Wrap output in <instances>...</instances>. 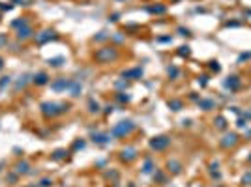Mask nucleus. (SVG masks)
I'll list each match as a JSON object with an SVG mask.
<instances>
[{
	"label": "nucleus",
	"mask_w": 251,
	"mask_h": 187,
	"mask_svg": "<svg viewBox=\"0 0 251 187\" xmlns=\"http://www.w3.org/2000/svg\"><path fill=\"white\" fill-rule=\"evenodd\" d=\"M70 109V105H58V103H41V112L45 116H56V114H62Z\"/></svg>",
	"instance_id": "nucleus-1"
},
{
	"label": "nucleus",
	"mask_w": 251,
	"mask_h": 187,
	"mask_svg": "<svg viewBox=\"0 0 251 187\" xmlns=\"http://www.w3.org/2000/svg\"><path fill=\"white\" fill-rule=\"evenodd\" d=\"M116 58H118V52L113 47H105V49H100L96 52V60L97 62H111V60H116Z\"/></svg>",
	"instance_id": "nucleus-2"
},
{
	"label": "nucleus",
	"mask_w": 251,
	"mask_h": 187,
	"mask_svg": "<svg viewBox=\"0 0 251 187\" xmlns=\"http://www.w3.org/2000/svg\"><path fill=\"white\" fill-rule=\"evenodd\" d=\"M133 127H135V125H133L131 122H120L118 125L113 127L111 133H113L114 137H122V135H127L129 131H133Z\"/></svg>",
	"instance_id": "nucleus-3"
},
{
	"label": "nucleus",
	"mask_w": 251,
	"mask_h": 187,
	"mask_svg": "<svg viewBox=\"0 0 251 187\" xmlns=\"http://www.w3.org/2000/svg\"><path fill=\"white\" fill-rule=\"evenodd\" d=\"M169 142H171L169 137H156L154 140L150 142V146L154 148V150H165V148L169 146Z\"/></svg>",
	"instance_id": "nucleus-4"
},
{
	"label": "nucleus",
	"mask_w": 251,
	"mask_h": 187,
	"mask_svg": "<svg viewBox=\"0 0 251 187\" xmlns=\"http://www.w3.org/2000/svg\"><path fill=\"white\" fill-rule=\"evenodd\" d=\"M54 38H56V34H54L53 30H43L41 34L36 36V41L39 43V45H43V43H47V41H51V39H54Z\"/></svg>",
	"instance_id": "nucleus-5"
},
{
	"label": "nucleus",
	"mask_w": 251,
	"mask_h": 187,
	"mask_svg": "<svg viewBox=\"0 0 251 187\" xmlns=\"http://www.w3.org/2000/svg\"><path fill=\"white\" fill-rule=\"evenodd\" d=\"M71 86V81H68V79H58V81H54L53 84H51V88L54 92H62V90H68V88Z\"/></svg>",
	"instance_id": "nucleus-6"
},
{
	"label": "nucleus",
	"mask_w": 251,
	"mask_h": 187,
	"mask_svg": "<svg viewBox=\"0 0 251 187\" xmlns=\"http://www.w3.org/2000/svg\"><path fill=\"white\" fill-rule=\"evenodd\" d=\"M120 157H122V161H133L137 157V150L135 148H124L120 152Z\"/></svg>",
	"instance_id": "nucleus-7"
},
{
	"label": "nucleus",
	"mask_w": 251,
	"mask_h": 187,
	"mask_svg": "<svg viewBox=\"0 0 251 187\" xmlns=\"http://www.w3.org/2000/svg\"><path fill=\"white\" fill-rule=\"evenodd\" d=\"M17 38H19V39H28V38H32V28H30V25L17 28Z\"/></svg>",
	"instance_id": "nucleus-8"
},
{
	"label": "nucleus",
	"mask_w": 251,
	"mask_h": 187,
	"mask_svg": "<svg viewBox=\"0 0 251 187\" xmlns=\"http://www.w3.org/2000/svg\"><path fill=\"white\" fill-rule=\"evenodd\" d=\"M32 82H34V84H39V86H43V84H47V82H49V77H47V73H38V75H34Z\"/></svg>",
	"instance_id": "nucleus-9"
},
{
	"label": "nucleus",
	"mask_w": 251,
	"mask_h": 187,
	"mask_svg": "<svg viewBox=\"0 0 251 187\" xmlns=\"http://www.w3.org/2000/svg\"><path fill=\"white\" fill-rule=\"evenodd\" d=\"M28 170H30V165H28L26 161H21V163L15 165V172H17V174H26Z\"/></svg>",
	"instance_id": "nucleus-10"
},
{
	"label": "nucleus",
	"mask_w": 251,
	"mask_h": 187,
	"mask_svg": "<svg viewBox=\"0 0 251 187\" xmlns=\"http://www.w3.org/2000/svg\"><path fill=\"white\" fill-rule=\"evenodd\" d=\"M143 75V69H133V71H124V77L129 79V77H133V79H139V77Z\"/></svg>",
	"instance_id": "nucleus-11"
},
{
	"label": "nucleus",
	"mask_w": 251,
	"mask_h": 187,
	"mask_svg": "<svg viewBox=\"0 0 251 187\" xmlns=\"http://www.w3.org/2000/svg\"><path fill=\"white\" fill-rule=\"evenodd\" d=\"M225 84H227V88H231V90H236V88L240 86V81L236 79V77H231V79H229Z\"/></svg>",
	"instance_id": "nucleus-12"
},
{
	"label": "nucleus",
	"mask_w": 251,
	"mask_h": 187,
	"mask_svg": "<svg viewBox=\"0 0 251 187\" xmlns=\"http://www.w3.org/2000/svg\"><path fill=\"white\" fill-rule=\"evenodd\" d=\"M70 92H71V95H79V94H81V84H79V82H75V81H71Z\"/></svg>",
	"instance_id": "nucleus-13"
},
{
	"label": "nucleus",
	"mask_w": 251,
	"mask_h": 187,
	"mask_svg": "<svg viewBox=\"0 0 251 187\" xmlns=\"http://www.w3.org/2000/svg\"><path fill=\"white\" fill-rule=\"evenodd\" d=\"M234 142H236V135H227V137H225V140L221 142V144H223L225 148H229V146H232Z\"/></svg>",
	"instance_id": "nucleus-14"
},
{
	"label": "nucleus",
	"mask_w": 251,
	"mask_h": 187,
	"mask_svg": "<svg viewBox=\"0 0 251 187\" xmlns=\"http://www.w3.org/2000/svg\"><path fill=\"white\" fill-rule=\"evenodd\" d=\"M92 140L97 142V144H105V142L109 140V137L107 135H92Z\"/></svg>",
	"instance_id": "nucleus-15"
},
{
	"label": "nucleus",
	"mask_w": 251,
	"mask_h": 187,
	"mask_svg": "<svg viewBox=\"0 0 251 187\" xmlns=\"http://www.w3.org/2000/svg\"><path fill=\"white\" fill-rule=\"evenodd\" d=\"M169 107L172 109V111H180V109H182V101L172 99V101H169Z\"/></svg>",
	"instance_id": "nucleus-16"
},
{
	"label": "nucleus",
	"mask_w": 251,
	"mask_h": 187,
	"mask_svg": "<svg viewBox=\"0 0 251 187\" xmlns=\"http://www.w3.org/2000/svg\"><path fill=\"white\" fill-rule=\"evenodd\" d=\"M169 169L176 174V172H180V163H176V161H169Z\"/></svg>",
	"instance_id": "nucleus-17"
},
{
	"label": "nucleus",
	"mask_w": 251,
	"mask_h": 187,
	"mask_svg": "<svg viewBox=\"0 0 251 187\" xmlns=\"http://www.w3.org/2000/svg\"><path fill=\"white\" fill-rule=\"evenodd\" d=\"M26 25H28L26 19H19V21H13V23H12L13 28H21V26H26Z\"/></svg>",
	"instance_id": "nucleus-18"
},
{
	"label": "nucleus",
	"mask_w": 251,
	"mask_h": 187,
	"mask_svg": "<svg viewBox=\"0 0 251 187\" xmlns=\"http://www.w3.org/2000/svg\"><path fill=\"white\" fill-rule=\"evenodd\" d=\"M64 157H66V152H64V150H56V152H54L53 153V159H64Z\"/></svg>",
	"instance_id": "nucleus-19"
},
{
	"label": "nucleus",
	"mask_w": 251,
	"mask_h": 187,
	"mask_svg": "<svg viewBox=\"0 0 251 187\" xmlns=\"http://www.w3.org/2000/svg\"><path fill=\"white\" fill-rule=\"evenodd\" d=\"M148 12L150 13H163V12H165V8H163V6H154V8H148Z\"/></svg>",
	"instance_id": "nucleus-20"
},
{
	"label": "nucleus",
	"mask_w": 251,
	"mask_h": 187,
	"mask_svg": "<svg viewBox=\"0 0 251 187\" xmlns=\"http://www.w3.org/2000/svg\"><path fill=\"white\" fill-rule=\"evenodd\" d=\"M88 105H90V112H97V111H100V105H97L94 99H90V103H88Z\"/></svg>",
	"instance_id": "nucleus-21"
},
{
	"label": "nucleus",
	"mask_w": 251,
	"mask_h": 187,
	"mask_svg": "<svg viewBox=\"0 0 251 187\" xmlns=\"http://www.w3.org/2000/svg\"><path fill=\"white\" fill-rule=\"evenodd\" d=\"M178 54H180V56H189V47H180Z\"/></svg>",
	"instance_id": "nucleus-22"
},
{
	"label": "nucleus",
	"mask_w": 251,
	"mask_h": 187,
	"mask_svg": "<svg viewBox=\"0 0 251 187\" xmlns=\"http://www.w3.org/2000/svg\"><path fill=\"white\" fill-rule=\"evenodd\" d=\"M152 167H154V165H152V161L148 159V161L144 163V169H143V170H144V172H152Z\"/></svg>",
	"instance_id": "nucleus-23"
},
{
	"label": "nucleus",
	"mask_w": 251,
	"mask_h": 187,
	"mask_svg": "<svg viewBox=\"0 0 251 187\" xmlns=\"http://www.w3.org/2000/svg\"><path fill=\"white\" fill-rule=\"evenodd\" d=\"M64 60L62 58H53V60H49V65H60Z\"/></svg>",
	"instance_id": "nucleus-24"
},
{
	"label": "nucleus",
	"mask_w": 251,
	"mask_h": 187,
	"mask_svg": "<svg viewBox=\"0 0 251 187\" xmlns=\"http://www.w3.org/2000/svg\"><path fill=\"white\" fill-rule=\"evenodd\" d=\"M51 185H53V182H51L49 178H43V180H41V187H51Z\"/></svg>",
	"instance_id": "nucleus-25"
},
{
	"label": "nucleus",
	"mask_w": 251,
	"mask_h": 187,
	"mask_svg": "<svg viewBox=\"0 0 251 187\" xmlns=\"http://www.w3.org/2000/svg\"><path fill=\"white\" fill-rule=\"evenodd\" d=\"M201 107L202 109H210V107H214V103L212 101H201Z\"/></svg>",
	"instance_id": "nucleus-26"
},
{
	"label": "nucleus",
	"mask_w": 251,
	"mask_h": 187,
	"mask_svg": "<svg viewBox=\"0 0 251 187\" xmlns=\"http://www.w3.org/2000/svg\"><path fill=\"white\" fill-rule=\"evenodd\" d=\"M6 84H9V77H2V81H0V88H4Z\"/></svg>",
	"instance_id": "nucleus-27"
},
{
	"label": "nucleus",
	"mask_w": 251,
	"mask_h": 187,
	"mask_svg": "<svg viewBox=\"0 0 251 187\" xmlns=\"http://www.w3.org/2000/svg\"><path fill=\"white\" fill-rule=\"evenodd\" d=\"M169 75H171V77H176V75H178V69H176V68H169Z\"/></svg>",
	"instance_id": "nucleus-28"
},
{
	"label": "nucleus",
	"mask_w": 251,
	"mask_h": 187,
	"mask_svg": "<svg viewBox=\"0 0 251 187\" xmlns=\"http://www.w3.org/2000/svg\"><path fill=\"white\" fill-rule=\"evenodd\" d=\"M6 43H8L6 36H4V34H0V47H2V45H6Z\"/></svg>",
	"instance_id": "nucleus-29"
},
{
	"label": "nucleus",
	"mask_w": 251,
	"mask_h": 187,
	"mask_svg": "<svg viewBox=\"0 0 251 187\" xmlns=\"http://www.w3.org/2000/svg\"><path fill=\"white\" fill-rule=\"evenodd\" d=\"M118 99H120V101H129V95H124V94H120V95H118Z\"/></svg>",
	"instance_id": "nucleus-30"
},
{
	"label": "nucleus",
	"mask_w": 251,
	"mask_h": 187,
	"mask_svg": "<svg viewBox=\"0 0 251 187\" xmlns=\"http://www.w3.org/2000/svg\"><path fill=\"white\" fill-rule=\"evenodd\" d=\"M244 183H251V172L244 176Z\"/></svg>",
	"instance_id": "nucleus-31"
},
{
	"label": "nucleus",
	"mask_w": 251,
	"mask_h": 187,
	"mask_svg": "<svg viewBox=\"0 0 251 187\" xmlns=\"http://www.w3.org/2000/svg\"><path fill=\"white\" fill-rule=\"evenodd\" d=\"M217 127H225V120L223 118H217Z\"/></svg>",
	"instance_id": "nucleus-32"
},
{
	"label": "nucleus",
	"mask_w": 251,
	"mask_h": 187,
	"mask_svg": "<svg viewBox=\"0 0 251 187\" xmlns=\"http://www.w3.org/2000/svg\"><path fill=\"white\" fill-rule=\"evenodd\" d=\"M83 146H84V142H83V140H77V142L73 144V148H83Z\"/></svg>",
	"instance_id": "nucleus-33"
},
{
	"label": "nucleus",
	"mask_w": 251,
	"mask_h": 187,
	"mask_svg": "<svg viewBox=\"0 0 251 187\" xmlns=\"http://www.w3.org/2000/svg\"><path fill=\"white\" fill-rule=\"evenodd\" d=\"M105 38H107V34H105V32H101V34H100V36H97L96 39H97V41H101V39H105Z\"/></svg>",
	"instance_id": "nucleus-34"
},
{
	"label": "nucleus",
	"mask_w": 251,
	"mask_h": 187,
	"mask_svg": "<svg viewBox=\"0 0 251 187\" xmlns=\"http://www.w3.org/2000/svg\"><path fill=\"white\" fill-rule=\"evenodd\" d=\"M212 69H215V71H219V64H217V62H212Z\"/></svg>",
	"instance_id": "nucleus-35"
},
{
	"label": "nucleus",
	"mask_w": 251,
	"mask_h": 187,
	"mask_svg": "<svg viewBox=\"0 0 251 187\" xmlns=\"http://www.w3.org/2000/svg\"><path fill=\"white\" fill-rule=\"evenodd\" d=\"M8 180H9V182H12V183H15V182H17V176H15V174H12V176H9V178H8Z\"/></svg>",
	"instance_id": "nucleus-36"
},
{
	"label": "nucleus",
	"mask_w": 251,
	"mask_h": 187,
	"mask_svg": "<svg viewBox=\"0 0 251 187\" xmlns=\"http://www.w3.org/2000/svg\"><path fill=\"white\" fill-rule=\"evenodd\" d=\"M178 32H180V34H182V36H188V34H189V32H188V30H184V28H180Z\"/></svg>",
	"instance_id": "nucleus-37"
},
{
	"label": "nucleus",
	"mask_w": 251,
	"mask_h": 187,
	"mask_svg": "<svg viewBox=\"0 0 251 187\" xmlns=\"http://www.w3.org/2000/svg\"><path fill=\"white\" fill-rule=\"evenodd\" d=\"M2 65H4V60H2V58H0V69H2Z\"/></svg>",
	"instance_id": "nucleus-38"
},
{
	"label": "nucleus",
	"mask_w": 251,
	"mask_h": 187,
	"mask_svg": "<svg viewBox=\"0 0 251 187\" xmlns=\"http://www.w3.org/2000/svg\"><path fill=\"white\" fill-rule=\"evenodd\" d=\"M28 187H36V185H28Z\"/></svg>",
	"instance_id": "nucleus-39"
}]
</instances>
